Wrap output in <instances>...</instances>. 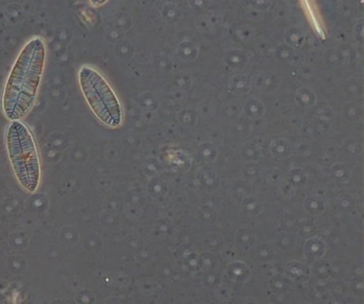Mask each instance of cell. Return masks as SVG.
Segmentation results:
<instances>
[{
  "label": "cell",
  "mask_w": 364,
  "mask_h": 304,
  "mask_svg": "<svg viewBox=\"0 0 364 304\" xmlns=\"http://www.w3.org/2000/svg\"><path fill=\"white\" fill-rule=\"evenodd\" d=\"M46 60V46L42 38L31 39L21 50L6 82L3 110L10 121H21L37 101Z\"/></svg>",
  "instance_id": "cell-1"
},
{
  "label": "cell",
  "mask_w": 364,
  "mask_h": 304,
  "mask_svg": "<svg viewBox=\"0 0 364 304\" xmlns=\"http://www.w3.org/2000/svg\"><path fill=\"white\" fill-rule=\"evenodd\" d=\"M7 150L21 186L35 192L41 178L39 153L31 129L21 121H14L8 127Z\"/></svg>",
  "instance_id": "cell-2"
},
{
  "label": "cell",
  "mask_w": 364,
  "mask_h": 304,
  "mask_svg": "<svg viewBox=\"0 0 364 304\" xmlns=\"http://www.w3.org/2000/svg\"><path fill=\"white\" fill-rule=\"evenodd\" d=\"M80 90L97 120L110 129L122 123L123 112L120 102L107 80L97 70L82 67L78 72Z\"/></svg>",
  "instance_id": "cell-3"
}]
</instances>
